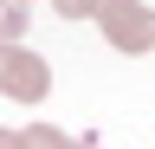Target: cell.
Segmentation results:
<instances>
[{"label":"cell","instance_id":"obj_1","mask_svg":"<svg viewBox=\"0 0 155 149\" xmlns=\"http://www.w3.org/2000/svg\"><path fill=\"white\" fill-rule=\"evenodd\" d=\"M97 26H104V39L116 52H155V7L142 0H104V13H97Z\"/></svg>","mask_w":155,"mask_h":149},{"label":"cell","instance_id":"obj_2","mask_svg":"<svg viewBox=\"0 0 155 149\" xmlns=\"http://www.w3.org/2000/svg\"><path fill=\"white\" fill-rule=\"evenodd\" d=\"M0 91L19 97V104H45V91H52L45 59H39L32 46H0Z\"/></svg>","mask_w":155,"mask_h":149},{"label":"cell","instance_id":"obj_3","mask_svg":"<svg viewBox=\"0 0 155 149\" xmlns=\"http://www.w3.org/2000/svg\"><path fill=\"white\" fill-rule=\"evenodd\" d=\"M19 149H71V136L52 130V123H26L19 130Z\"/></svg>","mask_w":155,"mask_h":149},{"label":"cell","instance_id":"obj_4","mask_svg":"<svg viewBox=\"0 0 155 149\" xmlns=\"http://www.w3.org/2000/svg\"><path fill=\"white\" fill-rule=\"evenodd\" d=\"M19 39H26V7L0 0V46H19Z\"/></svg>","mask_w":155,"mask_h":149},{"label":"cell","instance_id":"obj_5","mask_svg":"<svg viewBox=\"0 0 155 149\" xmlns=\"http://www.w3.org/2000/svg\"><path fill=\"white\" fill-rule=\"evenodd\" d=\"M52 13H58V20H97L104 0H52Z\"/></svg>","mask_w":155,"mask_h":149},{"label":"cell","instance_id":"obj_6","mask_svg":"<svg viewBox=\"0 0 155 149\" xmlns=\"http://www.w3.org/2000/svg\"><path fill=\"white\" fill-rule=\"evenodd\" d=\"M0 149H19V130H0Z\"/></svg>","mask_w":155,"mask_h":149},{"label":"cell","instance_id":"obj_7","mask_svg":"<svg viewBox=\"0 0 155 149\" xmlns=\"http://www.w3.org/2000/svg\"><path fill=\"white\" fill-rule=\"evenodd\" d=\"M71 149H104V143H97V136H78V143H71Z\"/></svg>","mask_w":155,"mask_h":149},{"label":"cell","instance_id":"obj_8","mask_svg":"<svg viewBox=\"0 0 155 149\" xmlns=\"http://www.w3.org/2000/svg\"><path fill=\"white\" fill-rule=\"evenodd\" d=\"M13 7H26V0H13Z\"/></svg>","mask_w":155,"mask_h":149}]
</instances>
